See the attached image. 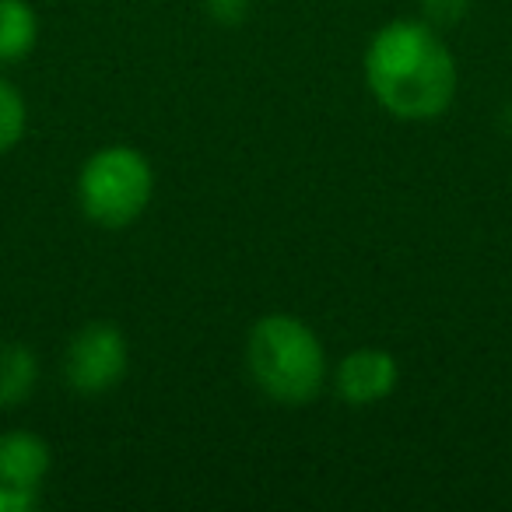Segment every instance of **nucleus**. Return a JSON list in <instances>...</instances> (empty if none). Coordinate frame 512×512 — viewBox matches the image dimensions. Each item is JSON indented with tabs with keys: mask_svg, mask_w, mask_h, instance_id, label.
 <instances>
[{
	"mask_svg": "<svg viewBox=\"0 0 512 512\" xmlns=\"http://www.w3.org/2000/svg\"><path fill=\"white\" fill-rule=\"evenodd\" d=\"M39 383V362L22 341H0V411L22 407Z\"/></svg>",
	"mask_w": 512,
	"mask_h": 512,
	"instance_id": "0eeeda50",
	"label": "nucleus"
},
{
	"mask_svg": "<svg viewBox=\"0 0 512 512\" xmlns=\"http://www.w3.org/2000/svg\"><path fill=\"white\" fill-rule=\"evenodd\" d=\"M365 81L379 106L404 123L442 116L456 99V60L425 22H390L365 50Z\"/></svg>",
	"mask_w": 512,
	"mask_h": 512,
	"instance_id": "f257e3e1",
	"label": "nucleus"
},
{
	"mask_svg": "<svg viewBox=\"0 0 512 512\" xmlns=\"http://www.w3.org/2000/svg\"><path fill=\"white\" fill-rule=\"evenodd\" d=\"M246 8H249V0H207V11L225 25L242 22V18H246Z\"/></svg>",
	"mask_w": 512,
	"mask_h": 512,
	"instance_id": "9d476101",
	"label": "nucleus"
},
{
	"mask_svg": "<svg viewBox=\"0 0 512 512\" xmlns=\"http://www.w3.org/2000/svg\"><path fill=\"white\" fill-rule=\"evenodd\" d=\"M246 369L274 404L306 407L327 383V351L302 320L271 313L249 330Z\"/></svg>",
	"mask_w": 512,
	"mask_h": 512,
	"instance_id": "f03ea898",
	"label": "nucleus"
},
{
	"mask_svg": "<svg viewBox=\"0 0 512 512\" xmlns=\"http://www.w3.org/2000/svg\"><path fill=\"white\" fill-rule=\"evenodd\" d=\"M425 4H428V15L442 18V22H453L467 8V0H425Z\"/></svg>",
	"mask_w": 512,
	"mask_h": 512,
	"instance_id": "f8f14e48",
	"label": "nucleus"
},
{
	"mask_svg": "<svg viewBox=\"0 0 512 512\" xmlns=\"http://www.w3.org/2000/svg\"><path fill=\"white\" fill-rule=\"evenodd\" d=\"M29 127V109L25 99L8 78H0V155H8Z\"/></svg>",
	"mask_w": 512,
	"mask_h": 512,
	"instance_id": "1a4fd4ad",
	"label": "nucleus"
},
{
	"mask_svg": "<svg viewBox=\"0 0 512 512\" xmlns=\"http://www.w3.org/2000/svg\"><path fill=\"white\" fill-rule=\"evenodd\" d=\"M127 337L113 323H88L78 334L71 337L64 355V376L71 383V390L95 397V393H106L127 376Z\"/></svg>",
	"mask_w": 512,
	"mask_h": 512,
	"instance_id": "20e7f679",
	"label": "nucleus"
},
{
	"mask_svg": "<svg viewBox=\"0 0 512 512\" xmlns=\"http://www.w3.org/2000/svg\"><path fill=\"white\" fill-rule=\"evenodd\" d=\"M53 453L39 435L32 432H4L0 435V484L39 495L46 474H50Z\"/></svg>",
	"mask_w": 512,
	"mask_h": 512,
	"instance_id": "423d86ee",
	"label": "nucleus"
},
{
	"mask_svg": "<svg viewBox=\"0 0 512 512\" xmlns=\"http://www.w3.org/2000/svg\"><path fill=\"white\" fill-rule=\"evenodd\" d=\"M155 172L141 151L127 144L99 148L78 172V204L99 228L134 225L151 204Z\"/></svg>",
	"mask_w": 512,
	"mask_h": 512,
	"instance_id": "7ed1b4c3",
	"label": "nucleus"
},
{
	"mask_svg": "<svg viewBox=\"0 0 512 512\" xmlns=\"http://www.w3.org/2000/svg\"><path fill=\"white\" fill-rule=\"evenodd\" d=\"M36 502L39 495H32V491H18L8 488V484H0V512H29Z\"/></svg>",
	"mask_w": 512,
	"mask_h": 512,
	"instance_id": "9b49d317",
	"label": "nucleus"
},
{
	"mask_svg": "<svg viewBox=\"0 0 512 512\" xmlns=\"http://www.w3.org/2000/svg\"><path fill=\"white\" fill-rule=\"evenodd\" d=\"M505 120H509V130H512V109H509V116H505Z\"/></svg>",
	"mask_w": 512,
	"mask_h": 512,
	"instance_id": "ddd939ff",
	"label": "nucleus"
},
{
	"mask_svg": "<svg viewBox=\"0 0 512 512\" xmlns=\"http://www.w3.org/2000/svg\"><path fill=\"white\" fill-rule=\"evenodd\" d=\"M39 39V18L29 0H0V64L29 57Z\"/></svg>",
	"mask_w": 512,
	"mask_h": 512,
	"instance_id": "6e6552de",
	"label": "nucleus"
},
{
	"mask_svg": "<svg viewBox=\"0 0 512 512\" xmlns=\"http://www.w3.org/2000/svg\"><path fill=\"white\" fill-rule=\"evenodd\" d=\"M400 383V365L383 348H355L337 369V393L351 407H372L386 400Z\"/></svg>",
	"mask_w": 512,
	"mask_h": 512,
	"instance_id": "39448f33",
	"label": "nucleus"
}]
</instances>
